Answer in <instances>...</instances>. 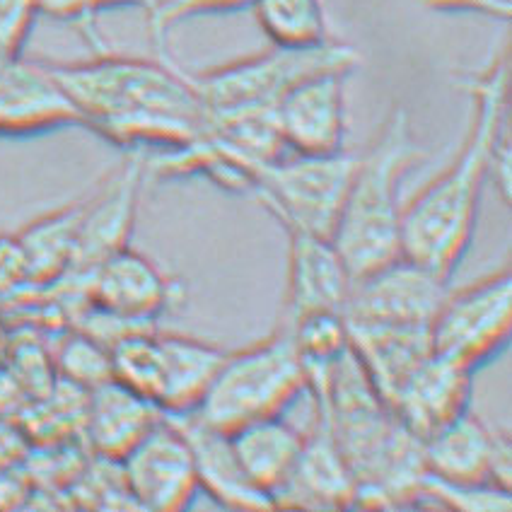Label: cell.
<instances>
[{"instance_id":"cell-32","label":"cell","mask_w":512,"mask_h":512,"mask_svg":"<svg viewBox=\"0 0 512 512\" xmlns=\"http://www.w3.org/2000/svg\"><path fill=\"white\" fill-rule=\"evenodd\" d=\"M5 358H8V334L0 327V363H3Z\"/></svg>"},{"instance_id":"cell-23","label":"cell","mask_w":512,"mask_h":512,"mask_svg":"<svg viewBox=\"0 0 512 512\" xmlns=\"http://www.w3.org/2000/svg\"><path fill=\"white\" fill-rule=\"evenodd\" d=\"M83 206L85 201H78L61 211L44 215L17 235L27 259L29 283L61 281L71 269Z\"/></svg>"},{"instance_id":"cell-4","label":"cell","mask_w":512,"mask_h":512,"mask_svg":"<svg viewBox=\"0 0 512 512\" xmlns=\"http://www.w3.org/2000/svg\"><path fill=\"white\" fill-rule=\"evenodd\" d=\"M305 387V365L293 336L276 327L266 339L225 353L194 413L208 426L235 433L247 423L281 416Z\"/></svg>"},{"instance_id":"cell-26","label":"cell","mask_w":512,"mask_h":512,"mask_svg":"<svg viewBox=\"0 0 512 512\" xmlns=\"http://www.w3.org/2000/svg\"><path fill=\"white\" fill-rule=\"evenodd\" d=\"M254 0H155L148 10V27L157 54L167 56V32L179 22L199 15L235 13V10L252 8Z\"/></svg>"},{"instance_id":"cell-2","label":"cell","mask_w":512,"mask_h":512,"mask_svg":"<svg viewBox=\"0 0 512 512\" xmlns=\"http://www.w3.org/2000/svg\"><path fill=\"white\" fill-rule=\"evenodd\" d=\"M462 85L474 104L462 148L440 177L404 203L401 220V254L447 281L469 252L493 155L500 138L508 136V54L493 58L491 66L464 78Z\"/></svg>"},{"instance_id":"cell-25","label":"cell","mask_w":512,"mask_h":512,"mask_svg":"<svg viewBox=\"0 0 512 512\" xmlns=\"http://www.w3.org/2000/svg\"><path fill=\"white\" fill-rule=\"evenodd\" d=\"M58 365H61L66 380L85 389H95L100 384L112 380V353L109 346L97 341L90 334H75L63 343L58 353Z\"/></svg>"},{"instance_id":"cell-16","label":"cell","mask_w":512,"mask_h":512,"mask_svg":"<svg viewBox=\"0 0 512 512\" xmlns=\"http://www.w3.org/2000/svg\"><path fill=\"white\" fill-rule=\"evenodd\" d=\"M358 484L322 418L305 433V442L288 479L273 491V508H351Z\"/></svg>"},{"instance_id":"cell-31","label":"cell","mask_w":512,"mask_h":512,"mask_svg":"<svg viewBox=\"0 0 512 512\" xmlns=\"http://www.w3.org/2000/svg\"><path fill=\"white\" fill-rule=\"evenodd\" d=\"M423 3L430 10H438V13L484 15L500 22H508L512 13L510 0H423Z\"/></svg>"},{"instance_id":"cell-30","label":"cell","mask_w":512,"mask_h":512,"mask_svg":"<svg viewBox=\"0 0 512 512\" xmlns=\"http://www.w3.org/2000/svg\"><path fill=\"white\" fill-rule=\"evenodd\" d=\"M22 283H29L22 244L17 235H0V290H13Z\"/></svg>"},{"instance_id":"cell-12","label":"cell","mask_w":512,"mask_h":512,"mask_svg":"<svg viewBox=\"0 0 512 512\" xmlns=\"http://www.w3.org/2000/svg\"><path fill=\"white\" fill-rule=\"evenodd\" d=\"M346 78L324 71L290 87L276 104L278 128L288 153L331 155L346 141Z\"/></svg>"},{"instance_id":"cell-10","label":"cell","mask_w":512,"mask_h":512,"mask_svg":"<svg viewBox=\"0 0 512 512\" xmlns=\"http://www.w3.org/2000/svg\"><path fill=\"white\" fill-rule=\"evenodd\" d=\"M85 278L92 312L131 329H150L172 302L170 278L131 247L109 254Z\"/></svg>"},{"instance_id":"cell-18","label":"cell","mask_w":512,"mask_h":512,"mask_svg":"<svg viewBox=\"0 0 512 512\" xmlns=\"http://www.w3.org/2000/svg\"><path fill=\"white\" fill-rule=\"evenodd\" d=\"M165 416L182 430L186 442H189L196 479H199V491H206V496L215 498L225 508H273L271 498L264 491H259L249 481V476L244 474L228 433L203 423L194 411L165 413Z\"/></svg>"},{"instance_id":"cell-27","label":"cell","mask_w":512,"mask_h":512,"mask_svg":"<svg viewBox=\"0 0 512 512\" xmlns=\"http://www.w3.org/2000/svg\"><path fill=\"white\" fill-rule=\"evenodd\" d=\"M421 498H430L442 508L459 510H505L512 505L508 488L498 486H469V484H450V481L435 479L426 474L421 481Z\"/></svg>"},{"instance_id":"cell-1","label":"cell","mask_w":512,"mask_h":512,"mask_svg":"<svg viewBox=\"0 0 512 512\" xmlns=\"http://www.w3.org/2000/svg\"><path fill=\"white\" fill-rule=\"evenodd\" d=\"M46 63L78 109L80 126L128 153L182 148L206 133L199 92L170 56L100 51L90 61Z\"/></svg>"},{"instance_id":"cell-19","label":"cell","mask_w":512,"mask_h":512,"mask_svg":"<svg viewBox=\"0 0 512 512\" xmlns=\"http://www.w3.org/2000/svg\"><path fill=\"white\" fill-rule=\"evenodd\" d=\"M165 418V411L141 394L109 380L90 389L85 430L92 450L119 464L126 452Z\"/></svg>"},{"instance_id":"cell-29","label":"cell","mask_w":512,"mask_h":512,"mask_svg":"<svg viewBox=\"0 0 512 512\" xmlns=\"http://www.w3.org/2000/svg\"><path fill=\"white\" fill-rule=\"evenodd\" d=\"M155 0H39V13L56 17V20H68L75 25L90 29L95 25L97 13L107 8H119V5H138L148 13Z\"/></svg>"},{"instance_id":"cell-22","label":"cell","mask_w":512,"mask_h":512,"mask_svg":"<svg viewBox=\"0 0 512 512\" xmlns=\"http://www.w3.org/2000/svg\"><path fill=\"white\" fill-rule=\"evenodd\" d=\"M228 435L244 474L269 498L290 476L305 442V433L283 413L247 423Z\"/></svg>"},{"instance_id":"cell-24","label":"cell","mask_w":512,"mask_h":512,"mask_svg":"<svg viewBox=\"0 0 512 512\" xmlns=\"http://www.w3.org/2000/svg\"><path fill=\"white\" fill-rule=\"evenodd\" d=\"M252 8L273 46L307 49L331 39L322 0H254Z\"/></svg>"},{"instance_id":"cell-21","label":"cell","mask_w":512,"mask_h":512,"mask_svg":"<svg viewBox=\"0 0 512 512\" xmlns=\"http://www.w3.org/2000/svg\"><path fill=\"white\" fill-rule=\"evenodd\" d=\"M157 343H160L157 406L165 413L194 411L223 363L225 351L194 336L162 334V331H157Z\"/></svg>"},{"instance_id":"cell-17","label":"cell","mask_w":512,"mask_h":512,"mask_svg":"<svg viewBox=\"0 0 512 512\" xmlns=\"http://www.w3.org/2000/svg\"><path fill=\"white\" fill-rule=\"evenodd\" d=\"M471 375L474 372L464 370L462 365L430 353L401 382L397 394L389 401V409L411 435L421 442L428 440L469 409Z\"/></svg>"},{"instance_id":"cell-20","label":"cell","mask_w":512,"mask_h":512,"mask_svg":"<svg viewBox=\"0 0 512 512\" xmlns=\"http://www.w3.org/2000/svg\"><path fill=\"white\" fill-rule=\"evenodd\" d=\"M348 346L387 406L401 382L433 353L430 327H348Z\"/></svg>"},{"instance_id":"cell-8","label":"cell","mask_w":512,"mask_h":512,"mask_svg":"<svg viewBox=\"0 0 512 512\" xmlns=\"http://www.w3.org/2000/svg\"><path fill=\"white\" fill-rule=\"evenodd\" d=\"M447 290V278L401 254L353 278L343 319L348 327H430Z\"/></svg>"},{"instance_id":"cell-14","label":"cell","mask_w":512,"mask_h":512,"mask_svg":"<svg viewBox=\"0 0 512 512\" xmlns=\"http://www.w3.org/2000/svg\"><path fill=\"white\" fill-rule=\"evenodd\" d=\"M290 240L288 290L278 319V329H290L307 314H343L353 276L339 249L327 237L300 230H285Z\"/></svg>"},{"instance_id":"cell-6","label":"cell","mask_w":512,"mask_h":512,"mask_svg":"<svg viewBox=\"0 0 512 512\" xmlns=\"http://www.w3.org/2000/svg\"><path fill=\"white\" fill-rule=\"evenodd\" d=\"M356 160L358 155L346 150L331 155H281L269 165L256 167L252 191L285 230L331 240Z\"/></svg>"},{"instance_id":"cell-9","label":"cell","mask_w":512,"mask_h":512,"mask_svg":"<svg viewBox=\"0 0 512 512\" xmlns=\"http://www.w3.org/2000/svg\"><path fill=\"white\" fill-rule=\"evenodd\" d=\"M126 493L141 508L174 512L199 493L189 442L170 418H162L119 462Z\"/></svg>"},{"instance_id":"cell-11","label":"cell","mask_w":512,"mask_h":512,"mask_svg":"<svg viewBox=\"0 0 512 512\" xmlns=\"http://www.w3.org/2000/svg\"><path fill=\"white\" fill-rule=\"evenodd\" d=\"M426 474L450 484L498 486L510 491V438L467 409L423 440Z\"/></svg>"},{"instance_id":"cell-28","label":"cell","mask_w":512,"mask_h":512,"mask_svg":"<svg viewBox=\"0 0 512 512\" xmlns=\"http://www.w3.org/2000/svg\"><path fill=\"white\" fill-rule=\"evenodd\" d=\"M39 15V0H0V61L22 56Z\"/></svg>"},{"instance_id":"cell-15","label":"cell","mask_w":512,"mask_h":512,"mask_svg":"<svg viewBox=\"0 0 512 512\" xmlns=\"http://www.w3.org/2000/svg\"><path fill=\"white\" fill-rule=\"evenodd\" d=\"M143 177L141 153H131L126 165L112 174L95 196L85 199L68 273L87 276L109 254L128 247Z\"/></svg>"},{"instance_id":"cell-7","label":"cell","mask_w":512,"mask_h":512,"mask_svg":"<svg viewBox=\"0 0 512 512\" xmlns=\"http://www.w3.org/2000/svg\"><path fill=\"white\" fill-rule=\"evenodd\" d=\"M512 273L500 269L459 290H447L430 322L433 353L476 372L508 346Z\"/></svg>"},{"instance_id":"cell-13","label":"cell","mask_w":512,"mask_h":512,"mask_svg":"<svg viewBox=\"0 0 512 512\" xmlns=\"http://www.w3.org/2000/svg\"><path fill=\"white\" fill-rule=\"evenodd\" d=\"M66 126H80V116L49 63L0 61V136H42Z\"/></svg>"},{"instance_id":"cell-3","label":"cell","mask_w":512,"mask_h":512,"mask_svg":"<svg viewBox=\"0 0 512 512\" xmlns=\"http://www.w3.org/2000/svg\"><path fill=\"white\" fill-rule=\"evenodd\" d=\"M426 150L416 143L404 107L392 109L380 133L358 153L331 242L353 278L401 256V184Z\"/></svg>"},{"instance_id":"cell-5","label":"cell","mask_w":512,"mask_h":512,"mask_svg":"<svg viewBox=\"0 0 512 512\" xmlns=\"http://www.w3.org/2000/svg\"><path fill=\"white\" fill-rule=\"evenodd\" d=\"M360 66L356 46L329 42L307 49L271 46L256 56L215 66L211 71L186 73L199 92L206 114L232 112V109L276 107L278 100L310 75L341 71L351 75Z\"/></svg>"}]
</instances>
